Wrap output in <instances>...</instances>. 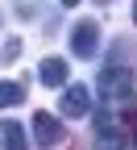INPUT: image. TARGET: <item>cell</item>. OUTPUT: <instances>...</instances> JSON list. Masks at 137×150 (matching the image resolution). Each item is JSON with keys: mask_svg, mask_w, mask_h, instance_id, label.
<instances>
[{"mask_svg": "<svg viewBox=\"0 0 137 150\" xmlns=\"http://www.w3.org/2000/svg\"><path fill=\"white\" fill-rule=\"evenodd\" d=\"M96 92H100L104 100H121L133 92V71L129 67H104L100 79H96Z\"/></svg>", "mask_w": 137, "mask_h": 150, "instance_id": "6da1fadb", "label": "cell"}, {"mask_svg": "<svg viewBox=\"0 0 137 150\" xmlns=\"http://www.w3.org/2000/svg\"><path fill=\"white\" fill-rule=\"evenodd\" d=\"M71 54H79V59H96L100 54V25L96 21H79L71 29Z\"/></svg>", "mask_w": 137, "mask_h": 150, "instance_id": "7a4b0ae2", "label": "cell"}, {"mask_svg": "<svg viewBox=\"0 0 137 150\" xmlns=\"http://www.w3.org/2000/svg\"><path fill=\"white\" fill-rule=\"evenodd\" d=\"M63 117H87V112L96 108L91 104V92H87V83H71L67 92H63Z\"/></svg>", "mask_w": 137, "mask_h": 150, "instance_id": "3957f363", "label": "cell"}, {"mask_svg": "<svg viewBox=\"0 0 137 150\" xmlns=\"http://www.w3.org/2000/svg\"><path fill=\"white\" fill-rule=\"evenodd\" d=\"M33 138H37V146H50V150H54L67 134H63V125H58L50 112H37V117H33Z\"/></svg>", "mask_w": 137, "mask_h": 150, "instance_id": "277c9868", "label": "cell"}, {"mask_svg": "<svg viewBox=\"0 0 137 150\" xmlns=\"http://www.w3.org/2000/svg\"><path fill=\"white\" fill-rule=\"evenodd\" d=\"M37 75H42V83H46V88H63V83H67V75H71V67H67V59H42Z\"/></svg>", "mask_w": 137, "mask_h": 150, "instance_id": "5b68a950", "label": "cell"}, {"mask_svg": "<svg viewBox=\"0 0 137 150\" xmlns=\"http://www.w3.org/2000/svg\"><path fill=\"white\" fill-rule=\"evenodd\" d=\"M0 150H29L25 129L17 125V121H0Z\"/></svg>", "mask_w": 137, "mask_h": 150, "instance_id": "8992f818", "label": "cell"}, {"mask_svg": "<svg viewBox=\"0 0 137 150\" xmlns=\"http://www.w3.org/2000/svg\"><path fill=\"white\" fill-rule=\"evenodd\" d=\"M125 129L116 125V129H104V134H96V150H125Z\"/></svg>", "mask_w": 137, "mask_h": 150, "instance_id": "52a82bcc", "label": "cell"}, {"mask_svg": "<svg viewBox=\"0 0 137 150\" xmlns=\"http://www.w3.org/2000/svg\"><path fill=\"white\" fill-rule=\"evenodd\" d=\"M21 100H25V83H13V79H4V83H0V108L21 104Z\"/></svg>", "mask_w": 137, "mask_h": 150, "instance_id": "ba28073f", "label": "cell"}, {"mask_svg": "<svg viewBox=\"0 0 137 150\" xmlns=\"http://www.w3.org/2000/svg\"><path fill=\"white\" fill-rule=\"evenodd\" d=\"M17 54H21V42H8V46H4V63H13Z\"/></svg>", "mask_w": 137, "mask_h": 150, "instance_id": "9c48e42d", "label": "cell"}, {"mask_svg": "<svg viewBox=\"0 0 137 150\" xmlns=\"http://www.w3.org/2000/svg\"><path fill=\"white\" fill-rule=\"evenodd\" d=\"M75 4H79V0H63V8H75Z\"/></svg>", "mask_w": 137, "mask_h": 150, "instance_id": "30bf717a", "label": "cell"}, {"mask_svg": "<svg viewBox=\"0 0 137 150\" xmlns=\"http://www.w3.org/2000/svg\"><path fill=\"white\" fill-rule=\"evenodd\" d=\"M133 21H137V0H133Z\"/></svg>", "mask_w": 137, "mask_h": 150, "instance_id": "8fae6325", "label": "cell"}]
</instances>
